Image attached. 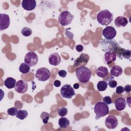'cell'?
Returning <instances> with one entry per match:
<instances>
[{"instance_id":"44dd1931","label":"cell","mask_w":131,"mask_h":131,"mask_svg":"<svg viewBox=\"0 0 131 131\" xmlns=\"http://www.w3.org/2000/svg\"><path fill=\"white\" fill-rule=\"evenodd\" d=\"M108 73V69L106 67H103V66H101L98 68L96 71V75L98 77H100L101 78H104L105 76H106Z\"/></svg>"},{"instance_id":"9c48e42d","label":"cell","mask_w":131,"mask_h":131,"mask_svg":"<svg viewBox=\"0 0 131 131\" xmlns=\"http://www.w3.org/2000/svg\"><path fill=\"white\" fill-rule=\"evenodd\" d=\"M117 32L112 26H107L102 31V35L105 39L108 40L113 39L116 35Z\"/></svg>"},{"instance_id":"d6a6232c","label":"cell","mask_w":131,"mask_h":131,"mask_svg":"<svg viewBox=\"0 0 131 131\" xmlns=\"http://www.w3.org/2000/svg\"><path fill=\"white\" fill-rule=\"evenodd\" d=\"M124 92V88H123L122 86L120 85V86H118L117 87L116 90V94H120L123 93Z\"/></svg>"},{"instance_id":"9a60e30c","label":"cell","mask_w":131,"mask_h":131,"mask_svg":"<svg viewBox=\"0 0 131 131\" xmlns=\"http://www.w3.org/2000/svg\"><path fill=\"white\" fill-rule=\"evenodd\" d=\"M23 8L27 11L34 10L36 6V2L35 0H23L21 2Z\"/></svg>"},{"instance_id":"d6986e66","label":"cell","mask_w":131,"mask_h":131,"mask_svg":"<svg viewBox=\"0 0 131 131\" xmlns=\"http://www.w3.org/2000/svg\"><path fill=\"white\" fill-rule=\"evenodd\" d=\"M115 24L117 27H124L128 24V19L123 16H118L114 21Z\"/></svg>"},{"instance_id":"277c9868","label":"cell","mask_w":131,"mask_h":131,"mask_svg":"<svg viewBox=\"0 0 131 131\" xmlns=\"http://www.w3.org/2000/svg\"><path fill=\"white\" fill-rule=\"evenodd\" d=\"M94 112L96 114V119L98 120L102 117L106 116L109 113L108 105L103 102H98L96 103L94 108Z\"/></svg>"},{"instance_id":"484cf974","label":"cell","mask_w":131,"mask_h":131,"mask_svg":"<svg viewBox=\"0 0 131 131\" xmlns=\"http://www.w3.org/2000/svg\"><path fill=\"white\" fill-rule=\"evenodd\" d=\"M28 113L26 110H19L17 111L16 117L20 120H24L28 116Z\"/></svg>"},{"instance_id":"e0dca14e","label":"cell","mask_w":131,"mask_h":131,"mask_svg":"<svg viewBox=\"0 0 131 131\" xmlns=\"http://www.w3.org/2000/svg\"><path fill=\"white\" fill-rule=\"evenodd\" d=\"M126 105V103L125 99L123 97L117 98L115 102V106L116 109L119 111H123L125 108Z\"/></svg>"},{"instance_id":"cb8c5ba5","label":"cell","mask_w":131,"mask_h":131,"mask_svg":"<svg viewBox=\"0 0 131 131\" xmlns=\"http://www.w3.org/2000/svg\"><path fill=\"white\" fill-rule=\"evenodd\" d=\"M107 83L104 80H100L97 84V88L100 92L105 91L107 88Z\"/></svg>"},{"instance_id":"6da1fadb","label":"cell","mask_w":131,"mask_h":131,"mask_svg":"<svg viewBox=\"0 0 131 131\" xmlns=\"http://www.w3.org/2000/svg\"><path fill=\"white\" fill-rule=\"evenodd\" d=\"M75 73L77 79L81 83H86L89 82L92 76L91 70L84 66L78 67L76 70Z\"/></svg>"},{"instance_id":"4316f807","label":"cell","mask_w":131,"mask_h":131,"mask_svg":"<svg viewBox=\"0 0 131 131\" xmlns=\"http://www.w3.org/2000/svg\"><path fill=\"white\" fill-rule=\"evenodd\" d=\"M40 118L42 119V122L44 124H47L48 120L50 118V115L48 113L46 112H43L40 114Z\"/></svg>"},{"instance_id":"f1b7e54d","label":"cell","mask_w":131,"mask_h":131,"mask_svg":"<svg viewBox=\"0 0 131 131\" xmlns=\"http://www.w3.org/2000/svg\"><path fill=\"white\" fill-rule=\"evenodd\" d=\"M17 109L18 108H17L16 107H13L8 108L7 111V114L10 116H15L18 111Z\"/></svg>"},{"instance_id":"d590c367","label":"cell","mask_w":131,"mask_h":131,"mask_svg":"<svg viewBox=\"0 0 131 131\" xmlns=\"http://www.w3.org/2000/svg\"><path fill=\"white\" fill-rule=\"evenodd\" d=\"M76 50L77 51H78V52H82L83 50V46L81 45H78L76 46L75 47Z\"/></svg>"},{"instance_id":"8fae6325","label":"cell","mask_w":131,"mask_h":131,"mask_svg":"<svg viewBox=\"0 0 131 131\" xmlns=\"http://www.w3.org/2000/svg\"><path fill=\"white\" fill-rule=\"evenodd\" d=\"M10 24L9 16L5 13H1L0 14V30L1 31L7 29Z\"/></svg>"},{"instance_id":"4fadbf2b","label":"cell","mask_w":131,"mask_h":131,"mask_svg":"<svg viewBox=\"0 0 131 131\" xmlns=\"http://www.w3.org/2000/svg\"><path fill=\"white\" fill-rule=\"evenodd\" d=\"M115 53L116 55L118 56V57L120 59L123 58L125 59H129L131 56V52L129 50L121 48L120 46L117 50Z\"/></svg>"},{"instance_id":"603a6c76","label":"cell","mask_w":131,"mask_h":131,"mask_svg":"<svg viewBox=\"0 0 131 131\" xmlns=\"http://www.w3.org/2000/svg\"><path fill=\"white\" fill-rule=\"evenodd\" d=\"M58 124L60 128H66L70 125V121L67 118L62 117L59 119Z\"/></svg>"},{"instance_id":"1f68e13d","label":"cell","mask_w":131,"mask_h":131,"mask_svg":"<svg viewBox=\"0 0 131 131\" xmlns=\"http://www.w3.org/2000/svg\"><path fill=\"white\" fill-rule=\"evenodd\" d=\"M103 102L104 103H105V104H106L107 105L108 104H111L112 103V100L111 98L107 96H105L104 97H103Z\"/></svg>"},{"instance_id":"52a82bcc","label":"cell","mask_w":131,"mask_h":131,"mask_svg":"<svg viewBox=\"0 0 131 131\" xmlns=\"http://www.w3.org/2000/svg\"><path fill=\"white\" fill-rule=\"evenodd\" d=\"M38 61V57L37 55L33 51L27 53L24 58L25 62L30 67L35 66L37 63Z\"/></svg>"},{"instance_id":"3957f363","label":"cell","mask_w":131,"mask_h":131,"mask_svg":"<svg viewBox=\"0 0 131 131\" xmlns=\"http://www.w3.org/2000/svg\"><path fill=\"white\" fill-rule=\"evenodd\" d=\"M100 44L103 51L105 52H114L115 53L120 47L119 43L115 40L113 39L108 40L106 39H102L100 40Z\"/></svg>"},{"instance_id":"8d00e7d4","label":"cell","mask_w":131,"mask_h":131,"mask_svg":"<svg viewBox=\"0 0 131 131\" xmlns=\"http://www.w3.org/2000/svg\"><path fill=\"white\" fill-rule=\"evenodd\" d=\"M124 91L126 92H130L131 91V86L129 84L126 85L124 88Z\"/></svg>"},{"instance_id":"5b68a950","label":"cell","mask_w":131,"mask_h":131,"mask_svg":"<svg viewBox=\"0 0 131 131\" xmlns=\"http://www.w3.org/2000/svg\"><path fill=\"white\" fill-rule=\"evenodd\" d=\"M74 16L69 11H64L62 12L58 16V22L62 26L70 25Z\"/></svg>"},{"instance_id":"ac0fdd59","label":"cell","mask_w":131,"mask_h":131,"mask_svg":"<svg viewBox=\"0 0 131 131\" xmlns=\"http://www.w3.org/2000/svg\"><path fill=\"white\" fill-rule=\"evenodd\" d=\"M117 55L114 52H106L104 55V59L105 63L107 64H108L114 61L116 59Z\"/></svg>"},{"instance_id":"f546056e","label":"cell","mask_w":131,"mask_h":131,"mask_svg":"<svg viewBox=\"0 0 131 131\" xmlns=\"http://www.w3.org/2000/svg\"><path fill=\"white\" fill-rule=\"evenodd\" d=\"M58 114L60 117H64L68 114V109L66 107H60L58 110Z\"/></svg>"},{"instance_id":"30bf717a","label":"cell","mask_w":131,"mask_h":131,"mask_svg":"<svg viewBox=\"0 0 131 131\" xmlns=\"http://www.w3.org/2000/svg\"><path fill=\"white\" fill-rule=\"evenodd\" d=\"M118 124V120L115 116H108L105 120V125L108 129H114L117 126Z\"/></svg>"},{"instance_id":"d4e9b609","label":"cell","mask_w":131,"mask_h":131,"mask_svg":"<svg viewBox=\"0 0 131 131\" xmlns=\"http://www.w3.org/2000/svg\"><path fill=\"white\" fill-rule=\"evenodd\" d=\"M30 70V67L25 62L21 63L19 67V71L23 74H26Z\"/></svg>"},{"instance_id":"f35d334b","label":"cell","mask_w":131,"mask_h":131,"mask_svg":"<svg viewBox=\"0 0 131 131\" xmlns=\"http://www.w3.org/2000/svg\"><path fill=\"white\" fill-rule=\"evenodd\" d=\"M73 88L75 89H78L79 88V84L78 83H76L74 84Z\"/></svg>"},{"instance_id":"83f0119b","label":"cell","mask_w":131,"mask_h":131,"mask_svg":"<svg viewBox=\"0 0 131 131\" xmlns=\"http://www.w3.org/2000/svg\"><path fill=\"white\" fill-rule=\"evenodd\" d=\"M32 30L30 28H29L28 27H24L21 29V34L23 36H26V37L30 36L32 34Z\"/></svg>"},{"instance_id":"ffe728a7","label":"cell","mask_w":131,"mask_h":131,"mask_svg":"<svg viewBox=\"0 0 131 131\" xmlns=\"http://www.w3.org/2000/svg\"><path fill=\"white\" fill-rule=\"evenodd\" d=\"M110 72L112 76L114 77H118L123 73V70L120 66L115 65L112 67Z\"/></svg>"},{"instance_id":"7c38bea8","label":"cell","mask_w":131,"mask_h":131,"mask_svg":"<svg viewBox=\"0 0 131 131\" xmlns=\"http://www.w3.org/2000/svg\"><path fill=\"white\" fill-rule=\"evenodd\" d=\"M28 83L23 80H19L16 83L14 87L15 91L19 94H24L26 93L28 90Z\"/></svg>"},{"instance_id":"4dcf8cb0","label":"cell","mask_w":131,"mask_h":131,"mask_svg":"<svg viewBox=\"0 0 131 131\" xmlns=\"http://www.w3.org/2000/svg\"><path fill=\"white\" fill-rule=\"evenodd\" d=\"M111 80L108 79V85L111 88H115L116 87L117 85V82L116 80H114V78L113 77H110Z\"/></svg>"},{"instance_id":"5bb4252c","label":"cell","mask_w":131,"mask_h":131,"mask_svg":"<svg viewBox=\"0 0 131 131\" xmlns=\"http://www.w3.org/2000/svg\"><path fill=\"white\" fill-rule=\"evenodd\" d=\"M89 59L90 56L88 54L85 53H82L75 60L74 66L75 67H76L81 64H83L84 65L86 64Z\"/></svg>"},{"instance_id":"e575fe53","label":"cell","mask_w":131,"mask_h":131,"mask_svg":"<svg viewBox=\"0 0 131 131\" xmlns=\"http://www.w3.org/2000/svg\"><path fill=\"white\" fill-rule=\"evenodd\" d=\"M58 74L60 77L62 78H64L67 76V72L65 70H60L58 71Z\"/></svg>"},{"instance_id":"836d02e7","label":"cell","mask_w":131,"mask_h":131,"mask_svg":"<svg viewBox=\"0 0 131 131\" xmlns=\"http://www.w3.org/2000/svg\"><path fill=\"white\" fill-rule=\"evenodd\" d=\"M14 105L15 106L18 108V109H21L23 107V103L22 102L19 101V100H17L14 103Z\"/></svg>"},{"instance_id":"ba28073f","label":"cell","mask_w":131,"mask_h":131,"mask_svg":"<svg viewBox=\"0 0 131 131\" xmlns=\"http://www.w3.org/2000/svg\"><path fill=\"white\" fill-rule=\"evenodd\" d=\"M60 94L62 97L70 99L75 95V92L70 84H66L63 85L60 89Z\"/></svg>"},{"instance_id":"7402d4cb","label":"cell","mask_w":131,"mask_h":131,"mask_svg":"<svg viewBox=\"0 0 131 131\" xmlns=\"http://www.w3.org/2000/svg\"><path fill=\"white\" fill-rule=\"evenodd\" d=\"M16 80L12 77H8L4 81L5 86L8 89H12L15 87L16 84Z\"/></svg>"},{"instance_id":"2e32d148","label":"cell","mask_w":131,"mask_h":131,"mask_svg":"<svg viewBox=\"0 0 131 131\" xmlns=\"http://www.w3.org/2000/svg\"><path fill=\"white\" fill-rule=\"evenodd\" d=\"M50 64L53 66L58 65L61 61V57L57 53H54L51 54L48 58Z\"/></svg>"},{"instance_id":"8992f818","label":"cell","mask_w":131,"mask_h":131,"mask_svg":"<svg viewBox=\"0 0 131 131\" xmlns=\"http://www.w3.org/2000/svg\"><path fill=\"white\" fill-rule=\"evenodd\" d=\"M51 76V72L47 68L42 67L37 70L35 77L40 81H45L48 80Z\"/></svg>"},{"instance_id":"74e56055","label":"cell","mask_w":131,"mask_h":131,"mask_svg":"<svg viewBox=\"0 0 131 131\" xmlns=\"http://www.w3.org/2000/svg\"><path fill=\"white\" fill-rule=\"evenodd\" d=\"M54 85L56 87H59L61 85V82L58 80H56L54 82Z\"/></svg>"},{"instance_id":"7a4b0ae2","label":"cell","mask_w":131,"mask_h":131,"mask_svg":"<svg viewBox=\"0 0 131 131\" xmlns=\"http://www.w3.org/2000/svg\"><path fill=\"white\" fill-rule=\"evenodd\" d=\"M113 14L107 9L100 11L97 15V21L103 26L109 25L113 20Z\"/></svg>"}]
</instances>
